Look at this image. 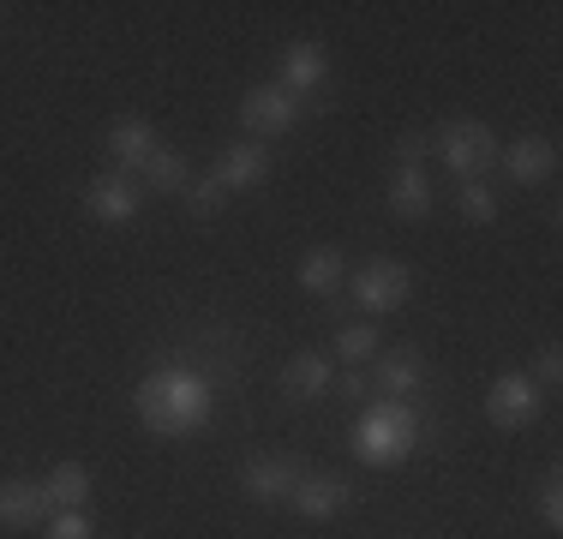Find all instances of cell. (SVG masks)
<instances>
[{
  "label": "cell",
  "instance_id": "27",
  "mask_svg": "<svg viewBox=\"0 0 563 539\" xmlns=\"http://www.w3.org/2000/svg\"><path fill=\"white\" fill-rule=\"evenodd\" d=\"M558 372H563V360H558V348H545V354H540V372H533V384H558Z\"/></svg>",
  "mask_w": 563,
  "mask_h": 539
},
{
  "label": "cell",
  "instance_id": "17",
  "mask_svg": "<svg viewBox=\"0 0 563 539\" xmlns=\"http://www.w3.org/2000/svg\"><path fill=\"white\" fill-rule=\"evenodd\" d=\"M156 151V127L151 120H139V114H126V120H114L109 127V156L120 162V168H144V156Z\"/></svg>",
  "mask_w": 563,
  "mask_h": 539
},
{
  "label": "cell",
  "instance_id": "26",
  "mask_svg": "<svg viewBox=\"0 0 563 539\" xmlns=\"http://www.w3.org/2000/svg\"><path fill=\"white\" fill-rule=\"evenodd\" d=\"M426 151H432V139H426V132H408V139H396V168H420Z\"/></svg>",
  "mask_w": 563,
  "mask_h": 539
},
{
  "label": "cell",
  "instance_id": "15",
  "mask_svg": "<svg viewBox=\"0 0 563 539\" xmlns=\"http://www.w3.org/2000/svg\"><path fill=\"white\" fill-rule=\"evenodd\" d=\"M282 389H288L294 402H318L336 389V366H330V354H294L288 372H282Z\"/></svg>",
  "mask_w": 563,
  "mask_h": 539
},
{
  "label": "cell",
  "instance_id": "25",
  "mask_svg": "<svg viewBox=\"0 0 563 539\" xmlns=\"http://www.w3.org/2000/svg\"><path fill=\"white\" fill-rule=\"evenodd\" d=\"M540 521L545 528H563V480L558 474L540 480Z\"/></svg>",
  "mask_w": 563,
  "mask_h": 539
},
{
  "label": "cell",
  "instance_id": "11",
  "mask_svg": "<svg viewBox=\"0 0 563 539\" xmlns=\"http://www.w3.org/2000/svg\"><path fill=\"white\" fill-rule=\"evenodd\" d=\"M498 168L509 174L516 186H540V180H552V168H558V144L552 139H516L509 151H498Z\"/></svg>",
  "mask_w": 563,
  "mask_h": 539
},
{
  "label": "cell",
  "instance_id": "24",
  "mask_svg": "<svg viewBox=\"0 0 563 539\" xmlns=\"http://www.w3.org/2000/svg\"><path fill=\"white\" fill-rule=\"evenodd\" d=\"M48 539H97V521L85 509H55L48 516Z\"/></svg>",
  "mask_w": 563,
  "mask_h": 539
},
{
  "label": "cell",
  "instance_id": "7",
  "mask_svg": "<svg viewBox=\"0 0 563 539\" xmlns=\"http://www.w3.org/2000/svg\"><path fill=\"white\" fill-rule=\"evenodd\" d=\"M294 485H300V462H288V455H252L240 468V492L252 504H288Z\"/></svg>",
  "mask_w": 563,
  "mask_h": 539
},
{
  "label": "cell",
  "instance_id": "10",
  "mask_svg": "<svg viewBox=\"0 0 563 539\" xmlns=\"http://www.w3.org/2000/svg\"><path fill=\"white\" fill-rule=\"evenodd\" d=\"M288 504L300 509L306 521H336L347 504H354V485L342 480H324V474H300V485L288 492Z\"/></svg>",
  "mask_w": 563,
  "mask_h": 539
},
{
  "label": "cell",
  "instance_id": "9",
  "mask_svg": "<svg viewBox=\"0 0 563 539\" xmlns=\"http://www.w3.org/2000/svg\"><path fill=\"white\" fill-rule=\"evenodd\" d=\"M139 205H144V193H139L132 174H97V180L85 186V210L97 216V222H132Z\"/></svg>",
  "mask_w": 563,
  "mask_h": 539
},
{
  "label": "cell",
  "instance_id": "8",
  "mask_svg": "<svg viewBox=\"0 0 563 539\" xmlns=\"http://www.w3.org/2000/svg\"><path fill=\"white\" fill-rule=\"evenodd\" d=\"M210 174H217L222 193H252V186L271 174V151H264L258 139H240V144H228V151L210 162Z\"/></svg>",
  "mask_w": 563,
  "mask_h": 539
},
{
  "label": "cell",
  "instance_id": "19",
  "mask_svg": "<svg viewBox=\"0 0 563 539\" xmlns=\"http://www.w3.org/2000/svg\"><path fill=\"white\" fill-rule=\"evenodd\" d=\"M144 186H151V193H186V186H192V162L180 151H168V144H156V151L144 156Z\"/></svg>",
  "mask_w": 563,
  "mask_h": 539
},
{
  "label": "cell",
  "instance_id": "2",
  "mask_svg": "<svg viewBox=\"0 0 563 539\" xmlns=\"http://www.w3.org/2000/svg\"><path fill=\"white\" fill-rule=\"evenodd\" d=\"M413 443H420V414H413V402H372L366 420L354 426V455L366 468H396L413 455Z\"/></svg>",
  "mask_w": 563,
  "mask_h": 539
},
{
  "label": "cell",
  "instance_id": "12",
  "mask_svg": "<svg viewBox=\"0 0 563 539\" xmlns=\"http://www.w3.org/2000/svg\"><path fill=\"white\" fill-rule=\"evenodd\" d=\"M43 521H48L43 485H31V480H0V528L31 534V528H43Z\"/></svg>",
  "mask_w": 563,
  "mask_h": 539
},
{
  "label": "cell",
  "instance_id": "5",
  "mask_svg": "<svg viewBox=\"0 0 563 539\" xmlns=\"http://www.w3.org/2000/svg\"><path fill=\"white\" fill-rule=\"evenodd\" d=\"M540 384H533L528 372H504L498 384H492V396H486V414H492V426H504V431H521V426H533L540 420Z\"/></svg>",
  "mask_w": 563,
  "mask_h": 539
},
{
  "label": "cell",
  "instance_id": "3",
  "mask_svg": "<svg viewBox=\"0 0 563 539\" xmlns=\"http://www.w3.org/2000/svg\"><path fill=\"white\" fill-rule=\"evenodd\" d=\"M438 156L455 180H486V168H498V139L486 120H450L438 127Z\"/></svg>",
  "mask_w": 563,
  "mask_h": 539
},
{
  "label": "cell",
  "instance_id": "14",
  "mask_svg": "<svg viewBox=\"0 0 563 539\" xmlns=\"http://www.w3.org/2000/svg\"><path fill=\"white\" fill-rule=\"evenodd\" d=\"M372 384H378V396H390V402H408L413 389L426 384V360L413 354V348H390V354L378 360V372H372Z\"/></svg>",
  "mask_w": 563,
  "mask_h": 539
},
{
  "label": "cell",
  "instance_id": "18",
  "mask_svg": "<svg viewBox=\"0 0 563 539\" xmlns=\"http://www.w3.org/2000/svg\"><path fill=\"white\" fill-rule=\"evenodd\" d=\"M43 497H48V516H55V509H85L90 468L85 462H55V468H48V480H43Z\"/></svg>",
  "mask_w": 563,
  "mask_h": 539
},
{
  "label": "cell",
  "instance_id": "4",
  "mask_svg": "<svg viewBox=\"0 0 563 539\" xmlns=\"http://www.w3.org/2000/svg\"><path fill=\"white\" fill-rule=\"evenodd\" d=\"M408 288H413V276H408V264H396V258H372V264L354 270V306L360 312H396V306L408 300Z\"/></svg>",
  "mask_w": 563,
  "mask_h": 539
},
{
  "label": "cell",
  "instance_id": "22",
  "mask_svg": "<svg viewBox=\"0 0 563 539\" xmlns=\"http://www.w3.org/2000/svg\"><path fill=\"white\" fill-rule=\"evenodd\" d=\"M336 354L342 360H372V354H378V330H372V323H342V330H336Z\"/></svg>",
  "mask_w": 563,
  "mask_h": 539
},
{
  "label": "cell",
  "instance_id": "23",
  "mask_svg": "<svg viewBox=\"0 0 563 539\" xmlns=\"http://www.w3.org/2000/svg\"><path fill=\"white\" fill-rule=\"evenodd\" d=\"M222 198H228V193L217 186V174H198V180L186 186V210H192V216H217Z\"/></svg>",
  "mask_w": 563,
  "mask_h": 539
},
{
  "label": "cell",
  "instance_id": "13",
  "mask_svg": "<svg viewBox=\"0 0 563 539\" xmlns=\"http://www.w3.org/2000/svg\"><path fill=\"white\" fill-rule=\"evenodd\" d=\"M330 78V61H324V48L318 43H288L282 48V90H288V97H306V90H318Z\"/></svg>",
  "mask_w": 563,
  "mask_h": 539
},
{
  "label": "cell",
  "instance_id": "6",
  "mask_svg": "<svg viewBox=\"0 0 563 539\" xmlns=\"http://www.w3.org/2000/svg\"><path fill=\"white\" fill-rule=\"evenodd\" d=\"M294 120H300V97H288L282 85H258V90L240 97V127H246L252 139H276Z\"/></svg>",
  "mask_w": 563,
  "mask_h": 539
},
{
  "label": "cell",
  "instance_id": "28",
  "mask_svg": "<svg viewBox=\"0 0 563 539\" xmlns=\"http://www.w3.org/2000/svg\"><path fill=\"white\" fill-rule=\"evenodd\" d=\"M366 384H372L366 372H342L336 377V396H366Z\"/></svg>",
  "mask_w": 563,
  "mask_h": 539
},
{
  "label": "cell",
  "instance_id": "16",
  "mask_svg": "<svg viewBox=\"0 0 563 539\" xmlns=\"http://www.w3.org/2000/svg\"><path fill=\"white\" fill-rule=\"evenodd\" d=\"M384 205H390L401 222H420V216H432V180H426V168H396Z\"/></svg>",
  "mask_w": 563,
  "mask_h": 539
},
{
  "label": "cell",
  "instance_id": "21",
  "mask_svg": "<svg viewBox=\"0 0 563 539\" xmlns=\"http://www.w3.org/2000/svg\"><path fill=\"white\" fill-rule=\"evenodd\" d=\"M455 210H462L467 222H498V193H492L486 180H462V193H455Z\"/></svg>",
  "mask_w": 563,
  "mask_h": 539
},
{
  "label": "cell",
  "instance_id": "20",
  "mask_svg": "<svg viewBox=\"0 0 563 539\" xmlns=\"http://www.w3.org/2000/svg\"><path fill=\"white\" fill-rule=\"evenodd\" d=\"M342 282H347V264H342L336 246H318V252H306V258H300V288L306 294H336Z\"/></svg>",
  "mask_w": 563,
  "mask_h": 539
},
{
  "label": "cell",
  "instance_id": "1",
  "mask_svg": "<svg viewBox=\"0 0 563 539\" xmlns=\"http://www.w3.org/2000/svg\"><path fill=\"white\" fill-rule=\"evenodd\" d=\"M210 377L192 366H163L139 384V420L156 431V438H186V431H205L210 426Z\"/></svg>",
  "mask_w": 563,
  "mask_h": 539
}]
</instances>
